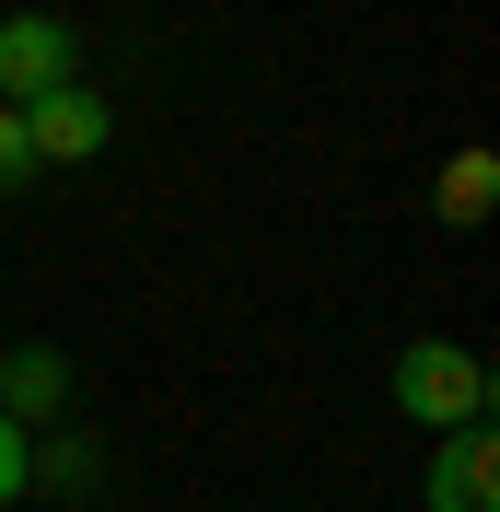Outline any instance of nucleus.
<instances>
[{
  "label": "nucleus",
  "instance_id": "nucleus-1",
  "mask_svg": "<svg viewBox=\"0 0 500 512\" xmlns=\"http://www.w3.org/2000/svg\"><path fill=\"white\" fill-rule=\"evenodd\" d=\"M396 408L419 431H466V419H489V361L454 350V338H407L396 350Z\"/></svg>",
  "mask_w": 500,
  "mask_h": 512
},
{
  "label": "nucleus",
  "instance_id": "nucleus-2",
  "mask_svg": "<svg viewBox=\"0 0 500 512\" xmlns=\"http://www.w3.org/2000/svg\"><path fill=\"white\" fill-rule=\"evenodd\" d=\"M59 82H82V35L59 12H0V105H35Z\"/></svg>",
  "mask_w": 500,
  "mask_h": 512
},
{
  "label": "nucleus",
  "instance_id": "nucleus-3",
  "mask_svg": "<svg viewBox=\"0 0 500 512\" xmlns=\"http://www.w3.org/2000/svg\"><path fill=\"white\" fill-rule=\"evenodd\" d=\"M105 140H117V117H105V94H82V82H59V94L24 105V152L35 163H94Z\"/></svg>",
  "mask_w": 500,
  "mask_h": 512
},
{
  "label": "nucleus",
  "instance_id": "nucleus-4",
  "mask_svg": "<svg viewBox=\"0 0 500 512\" xmlns=\"http://www.w3.org/2000/svg\"><path fill=\"white\" fill-rule=\"evenodd\" d=\"M431 512H500V443H489V419L431 431Z\"/></svg>",
  "mask_w": 500,
  "mask_h": 512
},
{
  "label": "nucleus",
  "instance_id": "nucleus-5",
  "mask_svg": "<svg viewBox=\"0 0 500 512\" xmlns=\"http://www.w3.org/2000/svg\"><path fill=\"white\" fill-rule=\"evenodd\" d=\"M59 408H70V361H59V350H24L12 373H0V419H24V431H35V419H59Z\"/></svg>",
  "mask_w": 500,
  "mask_h": 512
},
{
  "label": "nucleus",
  "instance_id": "nucleus-6",
  "mask_svg": "<svg viewBox=\"0 0 500 512\" xmlns=\"http://www.w3.org/2000/svg\"><path fill=\"white\" fill-rule=\"evenodd\" d=\"M489 198H500V152H454V163H442V222H454V233L489 222Z\"/></svg>",
  "mask_w": 500,
  "mask_h": 512
},
{
  "label": "nucleus",
  "instance_id": "nucleus-7",
  "mask_svg": "<svg viewBox=\"0 0 500 512\" xmlns=\"http://www.w3.org/2000/svg\"><path fill=\"white\" fill-rule=\"evenodd\" d=\"M35 187V152H24V105H0V198Z\"/></svg>",
  "mask_w": 500,
  "mask_h": 512
},
{
  "label": "nucleus",
  "instance_id": "nucleus-8",
  "mask_svg": "<svg viewBox=\"0 0 500 512\" xmlns=\"http://www.w3.org/2000/svg\"><path fill=\"white\" fill-rule=\"evenodd\" d=\"M24 478H35V431H24V419H0V512L24 501Z\"/></svg>",
  "mask_w": 500,
  "mask_h": 512
}]
</instances>
